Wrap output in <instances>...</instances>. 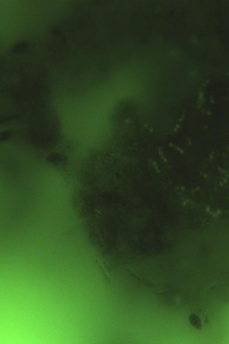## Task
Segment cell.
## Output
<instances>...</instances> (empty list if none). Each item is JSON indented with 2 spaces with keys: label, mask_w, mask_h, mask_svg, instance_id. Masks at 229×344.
<instances>
[{
  "label": "cell",
  "mask_w": 229,
  "mask_h": 344,
  "mask_svg": "<svg viewBox=\"0 0 229 344\" xmlns=\"http://www.w3.org/2000/svg\"><path fill=\"white\" fill-rule=\"evenodd\" d=\"M127 270H128V271L130 272V274H131V275L134 276H135V277H137V278L138 279H139V280H141V282H143L142 283H144L145 285H146L147 286L150 287L151 289H153V288H155V285L154 283H151V282H147V280H144V279H143V278H141V276L140 275H137V273H135V272H134L133 271H132L131 270H130V269H127Z\"/></svg>",
  "instance_id": "1"
},
{
  "label": "cell",
  "mask_w": 229,
  "mask_h": 344,
  "mask_svg": "<svg viewBox=\"0 0 229 344\" xmlns=\"http://www.w3.org/2000/svg\"><path fill=\"white\" fill-rule=\"evenodd\" d=\"M190 320H191V324L194 327L196 328L197 329H200V328H201V326H202L201 321L197 315H191V317H190Z\"/></svg>",
  "instance_id": "2"
}]
</instances>
